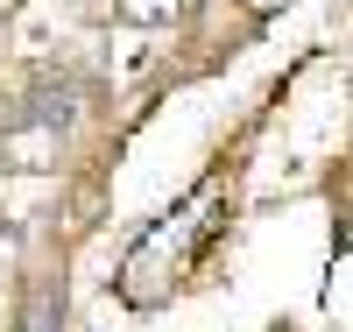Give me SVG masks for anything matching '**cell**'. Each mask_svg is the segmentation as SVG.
<instances>
[{
	"label": "cell",
	"instance_id": "1",
	"mask_svg": "<svg viewBox=\"0 0 353 332\" xmlns=\"http://www.w3.org/2000/svg\"><path fill=\"white\" fill-rule=\"evenodd\" d=\"M71 92L64 85H36V99H28V120H36V128H71Z\"/></svg>",
	"mask_w": 353,
	"mask_h": 332
}]
</instances>
